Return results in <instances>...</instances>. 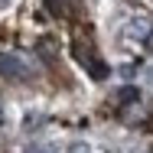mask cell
Listing matches in <instances>:
<instances>
[{
  "label": "cell",
  "mask_w": 153,
  "mask_h": 153,
  "mask_svg": "<svg viewBox=\"0 0 153 153\" xmlns=\"http://www.w3.org/2000/svg\"><path fill=\"white\" fill-rule=\"evenodd\" d=\"M46 7H49V13H56V16H68V13H72V3H68V0H46Z\"/></svg>",
  "instance_id": "4"
},
{
  "label": "cell",
  "mask_w": 153,
  "mask_h": 153,
  "mask_svg": "<svg viewBox=\"0 0 153 153\" xmlns=\"http://www.w3.org/2000/svg\"><path fill=\"white\" fill-rule=\"evenodd\" d=\"M130 36H134V39H147V36H150V30H147V23H130Z\"/></svg>",
  "instance_id": "5"
},
{
  "label": "cell",
  "mask_w": 153,
  "mask_h": 153,
  "mask_svg": "<svg viewBox=\"0 0 153 153\" xmlns=\"http://www.w3.org/2000/svg\"><path fill=\"white\" fill-rule=\"evenodd\" d=\"M0 75L16 78V82H26L30 78V65L20 59L16 52H0Z\"/></svg>",
  "instance_id": "2"
},
{
  "label": "cell",
  "mask_w": 153,
  "mask_h": 153,
  "mask_svg": "<svg viewBox=\"0 0 153 153\" xmlns=\"http://www.w3.org/2000/svg\"><path fill=\"white\" fill-rule=\"evenodd\" d=\"M143 42H147V49H150V52H153V30H150V36H147Z\"/></svg>",
  "instance_id": "7"
},
{
  "label": "cell",
  "mask_w": 153,
  "mask_h": 153,
  "mask_svg": "<svg viewBox=\"0 0 153 153\" xmlns=\"http://www.w3.org/2000/svg\"><path fill=\"white\" fill-rule=\"evenodd\" d=\"M26 153H46V150H39V147H33V150H26Z\"/></svg>",
  "instance_id": "8"
},
{
  "label": "cell",
  "mask_w": 153,
  "mask_h": 153,
  "mask_svg": "<svg viewBox=\"0 0 153 153\" xmlns=\"http://www.w3.org/2000/svg\"><path fill=\"white\" fill-rule=\"evenodd\" d=\"M65 153H91V147H88V143H72Z\"/></svg>",
  "instance_id": "6"
},
{
  "label": "cell",
  "mask_w": 153,
  "mask_h": 153,
  "mask_svg": "<svg viewBox=\"0 0 153 153\" xmlns=\"http://www.w3.org/2000/svg\"><path fill=\"white\" fill-rule=\"evenodd\" d=\"M137 101H140V88H134V85H127V88H117V91H114V104H121V108L137 104Z\"/></svg>",
  "instance_id": "3"
},
{
  "label": "cell",
  "mask_w": 153,
  "mask_h": 153,
  "mask_svg": "<svg viewBox=\"0 0 153 153\" xmlns=\"http://www.w3.org/2000/svg\"><path fill=\"white\" fill-rule=\"evenodd\" d=\"M75 59L82 62V65H85V72H88V75H91L94 82H104V78H108V75H111V68H108V65H104V62L98 59V56H94L91 49H82V46H75Z\"/></svg>",
  "instance_id": "1"
}]
</instances>
